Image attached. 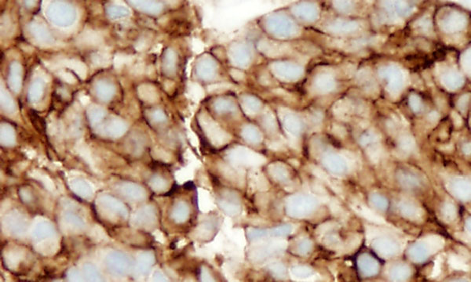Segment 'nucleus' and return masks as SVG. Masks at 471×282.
Returning a JSON list of instances; mask_svg holds the SVG:
<instances>
[{"label": "nucleus", "instance_id": "obj_4", "mask_svg": "<svg viewBox=\"0 0 471 282\" xmlns=\"http://www.w3.org/2000/svg\"><path fill=\"white\" fill-rule=\"evenodd\" d=\"M264 64L280 88L300 83L304 76V67L294 57L264 60Z\"/></svg>", "mask_w": 471, "mask_h": 282}, {"label": "nucleus", "instance_id": "obj_1", "mask_svg": "<svg viewBox=\"0 0 471 282\" xmlns=\"http://www.w3.org/2000/svg\"><path fill=\"white\" fill-rule=\"evenodd\" d=\"M252 25L264 37L277 41L296 42L302 32V26L286 7L259 16L252 21Z\"/></svg>", "mask_w": 471, "mask_h": 282}, {"label": "nucleus", "instance_id": "obj_9", "mask_svg": "<svg viewBox=\"0 0 471 282\" xmlns=\"http://www.w3.org/2000/svg\"><path fill=\"white\" fill-rule=\"evenodd\" d=\"M168 56L169 57H167V69L171 70L172 74L173 73L175 74L176 72H177L178 63H179V57H178L177 53L174 51V50H170V51L168 52Z\"/></svg>", "mask_w": 471, "mask_h": 282}, {"label": "nucleus", "instance_id": "obj_8", "mask_svg": "<svg viewBox=\"0 0 471 282\" xmlns=\"http://www.w3.org/2000/svg\"><path fill=\"white\" fill-rule=\"evenodd\" d=\"M241 135L247 142L251 144L261 143L263 131L256 125L245 124L241 127Z\"/></svg>", "mask_w": 471, "mask_h": 282}, {"label": "nucleus", "instance_id": "obj_6", "mask_svg": "<svg viewBox=\"0 0 471 282\" xmlns=\"http://www.w3.org/2000/svg\"><path fill=\"white\" fill-rule=\"evenodd\" d=\"M286 7L301 26L315 24L319 21L321 14V8L317 0H297Z\"/></svg>", "mask_w": 471, "mask_h": 282}, {"label": "nucleus", "instance_id": "obj_10", "mask_svg": "<svg viewBox=\"0 0 471 282\" xmlns=\"http://www.w3.org/2000/svg\"><path fill=\"white\" fill-rule=\"evenodd\" d=\"M396 11H397L400 15L405 16L407 14H409L411 11V7L409 4H407V3L404 2V1H397L395 5Z\"/></svg>", "mask_w": 471, "mask_h": 282}, {"label": "nucleus", "instance_id": "obj_2", "mask_svg": "<svg viewBox=\"0 0 471 282\" xmlns=\"http://www.w3.org/2000/svg\"><path fill=\"white\" fill-rule=\"evenodd\" d=\"M228 66L209 50L195 57L192 62L190 77L192 81L203 87L229 83Z\"/></svg>", "mask_w": 471, "mask_h": 282}, {"label": "nucleus", "instance_id": "obj_3", "mask_svg": "<svg viewBox=\"0 0 471 282\" xmlns=\"http://www.w3.org/2000/svg\"><path fill=\"white\" fill-rule=\"evenodd\" d=\"M226 63L229 67L251 73L263 60L251 36L233 39L225 46Z\"/></svg>", "mask_w": 471, "mask_h": 282}, {"label": "nucleus", "instance_id": "obj_7", "mask_svg": "<svg viewBox=\"0 0 471 282\" xmlns=\"http://www.w3.org/2000/svg\"><path fill=\"white\" fill-rule=\"evenodd\" d=\"M243 116H260L267 107L261 96L254 92L244 91L237 93Z\"/></svg>", "mask_w": 471, "mask_h": 282}, {"label": "nucleus", "instance_id": "obj_5", "mask_svg": "<svg viewBox=\"0 0 471 282\" xmlns=\"http://www.w3.org/2000/svg\"><path fill=\"white\" fill-rule=\"evenodd\" d=\"M204 103L205 109L219 122L243 116L237 93L229 90L212 93Z\"/></svg>", "mask_w": 471, "mask_h": 282}]
</instances>
